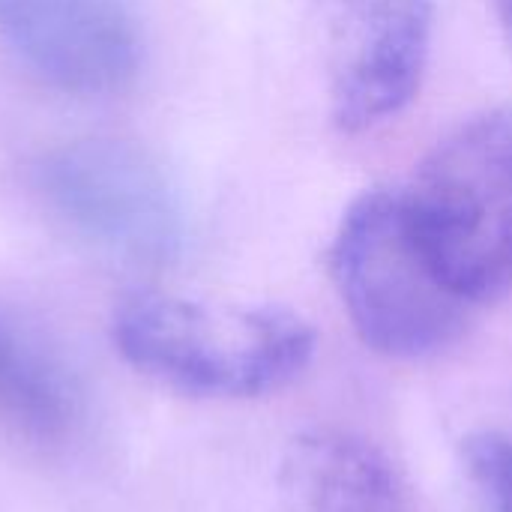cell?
<instances>
[{"label":"cell","instance_id":"6da1fadb","mask_svg":"<svg viewBox=\"0 0 512 512\" xmlns=\"http://www.w3.org/2000/svg\"><path fill=\"white\" fill-rule=\"evenodd\" d=\"M111 333L135 369L216 399L273 393L315 354V330L291 309L225 306L159 291L126 297Z\"/></svg>","mask_w":512,"mask_h":512},{"label":"cell","instance_id":"7a4b0ae2","mask_svg":"<svg viewBox=\"0 0 512 512\" xmlns=\"http://www.w3.org/2000/svg\"><path fill=\"white\" fill-rule=\"evenodd\" d=\"M330 273L357 336L393 360H423L453 345L471 303L435 270L402 189L351 201L330 246Z\"/></svg>","mask_w":512,"mask_h":512},{"label":"cell","instance_id":"3957f363","mask_svg":"<svg viewBox=\"0 0 512 512\" xmlns=\"http://www.w3.org/2000/svg\"><path fill=\"white\" fill-rule=\"evenodd\" d=\"M441 279L471 306L512 294V108L450 132L402 189Z\"/></svg>","mask_w":512,"mask_h":512},{"label":"cell","instance_id":"277c9868","mask_svg":"<svg viewBox=\"0 0 512 512\" xmlns=\"http://www.w3.org/2000/svg\"><path fill=\"white\" fill-rule=\"evenodd\" d=\"M33 180L72 231L126 261L165 264L186 243L183 192L162 159L135 141H63L39 156Z\"/></svg>","mask_w":512,"mask_h":512},{"label":"cell","instance_id":"5b68a950","mask_svg":"<svg viewBox=\"0 0 512 512\" xmlns=\"http://www.w3.org/2000/svg\"><path fill=\"white\" fill-rule=\"evenodd\" d=\"M336 27L330 117L366 132L396 117L420 90L435 30L429 0H321Z\"/></svg>","mask_w":512,"mask_h":512},{"label":"cell","instance_id":"8992f818","mask_svg":"<svg viewBox=\"0 0 512 512\" xmlns=\"http://www.w3.org/2000/svg\"><path fill=\"white\" fill-rule=\"evenodd\" d=\"M0 42L48 87L108 96L141 69V30L126 0H0Z\"/></svg>","mask_w":512,"mask_h":512},{"label":"cell","instance_id":"52a82bcc","mask_svg":"<svg viewBox=\"0 0 512 512\" xmlns=\"http://www.w3.org/2000/svg\"><path fill=\"white\" fill-rule=\"evenodd\" d=\"M276 512H405L390 462L339 429L297 435L276 477Z\"/></svg>","mask_w":512,"mask_h":512},{"label":"cell","instance_id":"ba28073f","mask_svg":"<svg viewBox=\"0 0 512 512\" xmlns=\"http://www.w3.org/2000/svg\"><path fill=\"white\" fill-rule=\"evenodd\" d=\"M81 414L72 372L21 318L0 309V417L39 441H60Z\"/></svg>","mask_w":512,"mask_h":512},{"label":"cell","instance_id":"9c48e42d","mask_svg":"<svg viewBox=\"0 0 512 512\" xmlns=\"http://www.w3.org/2000/svg\"><path fill=\"white\" fill-rule=\"evenodd\" d=\"M462 462L480 512H512V435L498 429L462 441Z\"/></svg>","mask_w":512,"mask_h":512},{"label":"cell","instance_id":"30bf717a","mask_svg":"<svg viewBox=\"0 0 512 512\" xmlns=\"http://www.w3.org/2000/svg\"><path fill=\"white\" fill-rule=\"evenodd\" d=\"M495 6H498V15H501L504 27L510 30L512 36V0H495Z\"/></svg>","mask_w":512,"mask_h":512}]
</instances>
